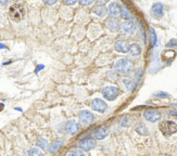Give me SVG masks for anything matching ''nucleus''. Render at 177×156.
<instances>
[{
	"mask_svg": "<svg viewBox=\"0 0 177 156\" xmlns=\"http://www.w3.org/2000/svg\"><path fill=\"white\" fill-rule=\"evenodd\" d=\"M78 118H80V122L83 125L87 126L90 125L92 122H94V114L91 113L90 111H81L78 115Z\"/></svg>",
	"mask_w": 177,
	"mask_h": 156,
	"instance_id": "nucleus-6",
	"label": "nucleus"
},
{
	"mask_svg": "<svg viewBox=\"0 0 177 156\" xmlns=\"http://www.w3.org/2000/svg\"><path fill=\"white\" fill-rule=\"evenodd\" d=\"M143 117L146 118L148 122L151 123H155L161 118V114H160L159 111H155V109H149V111H146L145 114H143Z\"/></svg>",
	"mask_w": 177,
	"mask_h": 156,
	"instance_id": "nucleus-8",
	"label": "nucleus"
},
{
	"mask_svg": "<svg viewBox=\"0 0 177 156\" xmlns=\"http://www.w3.org/2000/svg\"><path fill=\"white\" fill-rule=\"evenodd\" d=\"M114 48H115V50L118 51V52L127 53V52H128V50H129V45L125 40H122V39H120V40H117L115 43V45H114Z\"/></svg>",
	"mask_w": 177,
	"mask_h": 156,
	"instance_id": "nucleus-14",
	"label": "nucleus"
},
{
	"mask_svg": "<svg viewBox=\"0 0 177 156\" xmlns=\"http://www.w3.org/2000/svg\"><path fill=\"white\" fill-rule=\"evenodd\" d=\"M136 131H137V133H139V134H141V136H147V134L149 133L148 132V128L146 127L145 125H139V126H137L136 127Z\"/></svg>",
	"mask_w": 177,
	"mask_h": 156,
	"instance_id": "nucleus-20",
	"label": "nucleus"
},
{
	"mask_svg": "<svg viewBox=\"0 0 177 156\" xmlns=\"http://www.w3.org/2000/svg\"><path fill=\"white\" fill-rule=\"evenodd\" d=\"M169 113H171L172 115H174V116H177V112L176 111H171Z\"/></svg>",
	"mask_w": 177,
	"mask_h": 156,
	"instance_id": "nucleus-33",
	"label": "nucleus"
},
{
	"mask_svg": "<svg viewBox=\"0 0 177 156\" xmlns=\"http://www.w3.org/2000/svg\"><path fill=\"white\" fill-rule=\"evenodd\" d=\"M55 0H51V1H45V3H47V4H55Z\"/></svg>",
	"mask_w": 177,
	"mask_h": 156,
	"instance_id": "nucleus-32",
	"label": "nucleus"
},
{
	"mask_svg": "<svg viewBox=\"0 0 177 156\" xmlns=\"http://www.w3.org/2000/svg\"><path fill=\"white\" fill-rule=\"evenodd\" d=\"M176 105H177V104H176Z\"/></svg>",
	"mask_w": 177,
	"mask_h": 156,
	"instance_id": "nucleus-38",
	"label": "nucleus"
},
{
	"mask_svg": "<svg viewBox=\"0 0 177 156\" xmlns=\"http://www.w3.org/2000/svg\"><path fill=\"white\" fill-rule=\"evenodd\" d=\"M67 156H85V154H84V151L81 150H73L69 153Z\"/></svg>",
	"mask_w": 177,
	"mask_h": 156,
	"instance_id": "nucleus-23",
	"label": "nucleus"
},
{
	"mask_svg": "<svg viewBox=\"0 0 177 156\" xmlns=\"http://www.w3.org/2000/svg\"><path fill=\"white\" fill-rule=\"evenodd\" d=\"M102 95L104 97V99L109 100V101H113L117 98L118 95V89L114 86H108L104 87L102 89Z\"/></svg>",
	"mask_w": 177,
	"mask_h": 156,
	"instance_id": "nucleus-4",
	"label": "nucleus"
},
{
	"mask_svg": "<svg viewBox=\"0 0 177 156\" xmlns=\"http://www.w3.org/2000/svg\"><path fill=\"white\" fill-rule=\"evenodd\" d=\"M124 83H125V85H126L127 89L132 90L133 88H134V83H133L132 79H129V78H125V79H124Z\"/></svg>",
	"mask_w": 177,
	"mask_h": 156,
	"instance_id": "nucleus-24",
	"label": "nucleus"
},
{
	"mask_svg": "<svg viewBox=\"0 0 177 156\" xmlns=\"http://www.w3.org/2000/svg\"><path fill=\"white\" fill-rule=\"evenodd\" d=\"M91 108L94 111H97V112H104L108 108L107 103L101 99H94L91 102Z\"/></svg>",
	"mask_w": 177,
	"mask_h": 156,
	"instance_id": "nucleus-10",
	"label": "nucleus"
},
{
	"mask_svg": "<svg viewBox=\"0 0 177 156\" xmlns=\"http://www.w3.org/2000/svg\"><path fill=\"white\" fill-rule=\"evenodd\" d=\"M108 12L113 18H117L118 15H121V6L116 2H111L108 7Z\"/></svg>",
	"mask_w": 177,
	"mask_h": 156,
	"instance_id": "nucleus-12",
	"label": "nucleus"
},
{
	"mask_svg": "<svg viewBox=\"0 0 177 156\" xmlns=\"http://www.w3.org/2000/svg\"><path fill=\"white\" fill-rule=\"evenodd\" d=\"M8 3V1H2V0H0V4H7Z\"/></svg>",
	"mask_w": 177,
	"mask_h": 156,
	"instance_id": "nucleus-34",
	"label": "nucleus"
},
{
	"mask_svg": "<svg viewBox=\"0 0 177 156\" xmlns=\"http://www.w3.org/2000/svg\"><path fill=\"white\" fill-rule=\"evenodd\" d=\"M65 130H66V132L69 134L74 136V134H76L81 130V125L78 124L77 122L73 120V119L69 120V122L65 124Z\"/></svg>",
	"mask_w": 177,
	"mask_h": 156,
	"instance_id": "nucleus-7",
	"label": "nucleus"
},
{
	"mask_svg": "<svg viewBox=\"0 0 177 156\" xmlns=\"http://www.w3.org/2000/svg\"><path fill=\"white\" fill-rule=\"evenodd\" d=\"M65 4H69V6H71V4H75L76 1L75 0H66V1H64Z\"/></svg>",
	"mask_w": 177,
	"mask_h": 156,
	"instance_id": "nucleus-31",
	"label": "nucleus"
},
{
	"mask_svg": "<svg viewBox=\"0 0 177 156\" xmlns=\"http://www.w3.org/2000/svg\"><path fill=\"white\" fill-rule=\"evenodd\" d=\"M128 52L130 53L132 57H138L139 54L141 53V48L138 43H132L129 45V50Z\"/></svg>",
	"mask_w": 177,
	"mask_h": 156,
	"instance_id": "nucleus-16",
	"label": "nucleus"
},
{
	"mask_svg": "<svg viewBox=\"0 0 177 156\" xmlns=\"http://www.w3.org/2000/svg\"><path fill=\"white\" fill-rule=\"evenodd\" d=\"M121 15H122V18H125L126 21H129L130 18H132V14H130L129 10L125 6L121 7Z\"/></svg>",
	"mask_w": 177,
	"mask_h": 156,
	"instance_id": "nucleus-19",
	"label": "nucleus"
},
{
	"mask_svg": "<svg viewBox=\"0 0 177 156\" xmlns=\"http://www.w3.org/2000/svg\"><path fill=\"white\" fill-rule=\"evenodd\" d=\"M96 140L94 138H90V137H85L80 141V148L81 151H90L91 148H94L96 146Z\"/></svg>",
	"mask_w": 177,
	"mask_h": 156,
	"instance_id": "nucleus-5",
	"label": "nucleus"
},
{
	"mask_svg": "<svg viewBox=\"0 0 177 156\" xmlns=\"http://www.w3.org/2000/svg\"><path fill=\"white\" fill-rule=\"evenodd\" d=\"M174 46H177V40H175V39H172V40L167 43V47H174Z\"/></svg>",
	"mask_w": 177,
	"mask_h": 156,
	"instance_id": "nucleus-28",
	"label": "nucleus"
},
{
	"mask_svg": "<svg viewBox=\"0 0 177 156\" xmlns=\"http://www.w3.org/2000/svg\"><path fill=\"white\" fill-rule=\"evenodd\" d=\"M155 95H160V98H169V94L165 93V92H159V93H157Z\"/></svg>",
	"mask_w": 177,
	"mask_h": 156,
	"instance_id": "nucleus-30",
	"label": "nucleus"
},
{
	"mask_svg": "<svg viewBox=\"0 0 177 156\" xmlns=\"http://www.w3.org/2000/svg\"><path fill=\"white\" fill-rule=\"evenodd\" d=\"M41 68H44V65H41V66H39V67H38V68H37V69H36V72H38V71H39V69H41Z\"/></svg>",
	"mask_w": 177,
	"mask_h": 156,
	"instance_id": "nucleus-35",
	"label": "nucleus"
},
{
	"mask_svg": "<svg viewBox=\"0 0 177 156\" xmlns=\"http://www.w3.org/2000/svg\"><path fill=\"white\" fill-rule=\"evenodd\" d=\"M109 132H110L109 131V128L106 127V126H102V127H99L98 129L95 130L94 136L97 140H102V139H104V138L108 137Z\"/></svg>",
	"mask_w": 177,
	"mask_h": 156,
	"instance_id": "nucleus-11",
	"label": "nucleus"
},
{
	"mask_svg": "<svg viewBox=\"0 0 177 156\" xmlns=\"http://www.w3.org/2000/svg\"><path fill=\"white\" fill-rule=\"evenodd\" d=\"M106 26L108 29H110L111 32H117L120 29V22L116 18H110L106 22Z\"/></svg>",
	"mask_w": 177,
	"mask_h": 156,
	"instance_id": "nucleus-15",
	"label": "nucleus"
},
{
	"mask_svg": "<svg viewBox=\"0 0 177 156\" xmlns=\"http://www.w3.org/2000/svg\"><path fill=\"white\" fill-rule=\"evenodd\" d=\"M92 12L94 13H96V14L98 16H101V18H103L104 15L107 14V9L104 8L103 6H97V7H95L94 9H92Z\"/></svg>",
	"mask_w": 177,
	"mask_h": 156,
	"instance_id": "nucleus-17",
	"label": "nucleus"
},
{
	"mask_svg": "<svg viewBox=\"0 0 177 156\" xmlns=\"http://www.w3.org/2000/svg\"><path fill=\"white\" fill-rule=\"evenodd\" d=\"M115 68L118 73L122 74H128L134 69V64L128 59H120L115 63Z\"/></svg>",
	"mask_w": 177,
	"mask_h": 156,
	"instance_id": "nucleus-2",
	"label": "nucleus"
},
{
	"mask_svg": "<svg viewBox=\"0 0 177 156\" xmlns=\"http://www.w3.org/2000/svg\"><path fill=\"white\" fill-rule=\"evenodd\" d=\"M9 16L14 22H20L25 16V8L21 3H14L9 9Z\"/></svg>",
	"mask_w": 177,
	"mask_h": 156,
	"instance_id": "nucleus-1",
	"label": "nucleus"
},
{
	"mask_svg": "<svg viewBox=\"0 0 177 156\" xmlns=\"http://www.w3.org/2000/svg\"><path fill=\"white\" fill-rule=\"evenodd\" d=\"M152 15L154 16V18H162L163 14H164V7H163L162 3H160V2H157V3L153 4L152 7Z\"/></svg>",
	"mask_w": 177,
	"mask_h": 156,
	"instance_id": "nucleus-13",
	"label": "nucleus"
},
{
	"mask_svg": "<svg viewBox=\"0 0 177 156\" xmlns=\"http://www.w3.org/2000/svg\"><path fill=\"white\" fill-rule=\"evenodd\" d=\"M2 109H3V104L0 103V111H2Z\"/></svg>",
	"mask_w": 177,
	"mask_h": 156,
	"instance_id": "nucleus-36",
	"label": "nucleus"
},
{
	"mask_svg": "<svg viewBox=\"0 0 177 156\" xmlns=\"http://www.w3.org/2000/svg\"><path fill=\"white\" fill-rule=\"evenodd\" d=\"M3 48H6V46H3L2 43H0V49H3Z\"/></svg>",
	"mask_w": 177,
	"mask_h": 156,
	"instance_id": "nucleus-37",
	"label": "nucleus"
},
{
	"mask_svg": "<svg viewBox=\"0 0 177 156\" xmlns=\"http://www.w3.org/2000/svg\"><path fill=\"white\" fill-rule=\"evenodd\" d=\"M129 122H130L129 118L124 117V118L122 119V122H121V125H122V126H128V125H129Z\"/></svg>",
	"mask_w": 177,
	"mask_h": 156,
	"instance_id": "nucleus-27",
	"label": "nucleus"
},
{
	"mask_svg": "<svg viewBox=\"0 0 177 156\" xmlns=\"http://www.w3.org/2000/svg\"><path fill=\"white\" fill-rule=\"evenodd\" d=\"M159 128L165 137H169L177 132V124L171 122V120H164V122L160 123Z\"/></svg>",
	"mask_w": 177,
	"mask_h": 156,
	"instance_id": "nucleus-3",
	"label": "nucleus"
},
{
	"mask_svg": "<svg viewBox=\"0 0 177 156\" xmlns=\"http://www.w3.org/2000/svg\"><path fill=\"white\" fill-rule=\"evenodd\" d=\"M120 29H121V32H122V34L129 36V35L134 34V32H135V24L132 22V21H125V22L120 26Z\"/></svg>",
	"mask_w": 177,
	"mask_h": 156,
	"instance_id": "nucleus-9",
	"label": "nucleus"
},
{
	"mask_svg": "<svg viewBox=\"0 0 177 156\" xmlns=\"http://www.w3.org/2000/svg\"><path fill=\"white\" fill-rule=\"evenodd\" d=\"M62 146H63V141H62V140H57L50 145V150H49V151H50V153H55V152H57L59 148H61Z\"/></svg>",
	"mask_w": 177,
	"mask_h": 156,
	"instance_id": "nucleus-18",
	"label": "nucleus"
},
{
	"mask_svg": "<svg viewBox=\"0 0 177 156\" xmlns=\"http://www.w3.org/2000/svg\"><path fill=\"white\" fill-rule=\"evenodd\" d=\"M150 34H151V43H152V45L154 46L155 43H157V36H155L154 29L151 28V29H150Z\"/></svg>",
	"mask_w": 177,
	"mask_h": 156,
	"instance_id": "nucleus-25",
	"label": "nucleus"
},
{
	"mask_svg": "<svg viewBox=\"0 0 177 156\" xmlns=\"http://www.w3.org/2000/svg\"><path fill=\"white\" fill-rule=\"evenodd\" d=\"M48 141L46 140V139H43V138H39L38 140H37V146L38 148H40L41 150H47L48 148Z\"/></svg>",
	"mask_w": 177,
	"mask_h": 156,
	"instance_id": "nucleus-21",
	"label": "nucleus"
},
{
	"mask_svg": "<svg viewBox=\"0 0 177 156\" xmlns=\"http://www.w3.org/2000/svg\"><path fill=\"white\" fill-rule=\"evenodd\" d=\"M29 156H44L39 148H33L29 151Z\"/></svg>",
	"mask_w": 177,
	"mask_h": 156,
	"instance_id": "nucleus-22",
	"label": "nucleus"
},
{
	"mask_svg": "<svg viewBox=\"0 0 177 156\" xmlns=\"http://www.w3.org/2000/svg\"><path fill=\"white\" fill-rule=\"evenodd\" d=\"M81 3L83 4V6H89V4H91L92 3V1L91 0H85V1H81Z\"/></svg>",
	"mask_w": 177,
	"mask_h": 156,
	"instance_id": "nucleus-29",
	"label": "nucleus"
},
{
	"mask_svg": "<svg viewBox=\"0 0 177 156\" xmlns=\"http://www.w3.org/2000/svg\"><path fill=\"white\" fill-rule=\"evenodd\" d=\"M167 57H171V58H174L175 57V52L174 51H165L164 54H163V59L166 60Z\"/></svg>",
	"mask_w": 177,
	"mask_h": 156,
	"instance_id": "nucleus-26",
	"label": "nucleus"
}]
</instances>
